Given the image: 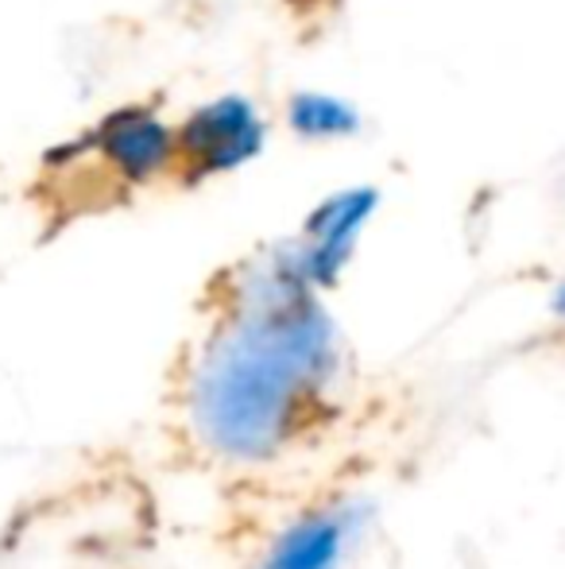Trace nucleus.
I'll return each instance as SVG.
<instances>
[{"label":"nucleus","mask_w":565,"mask_h":569,"mask_svg":"<svg viewBox=\"0 0 565 569\" xmlns=\"http://www.w3.org/2000/svg\"><path fill=\"white\" fill-rule=\"evenodd\" d=\"M333 368V326L291 252L256 271L233 326L202 360L198 422L218 450L268 457L299 427V411Z\"/></svg>","instance_id":"obj_1"},{"label":"nucleus","mask_w":565,"mask_h":569,"mask_svg":"<svg viewBox=\"0 0 565 569\" xmlns=\"http://www.w3.org/2000/svg\"><path fill=\"white\" fill-rule=\"evenodd\" d=\"M264 148V117L244 98H218L202 106L179 132V159L186 163V179L233 171L249 163Z\"/></svg>","instance_id":"obj_2"},{"label":"nucleus","mask_w":565,"mask_h":569,"mask_svg":"<svg viewBox=\"0 0 565 569\" xmlns=\"http://www.w3.org/2000/svg\"><path fill=\"white\" fill-rule=\"evenodd\" d=\"M372 210H376V190L356 187V190H341V194H333L330 202H322L310 213L306 240L294 248V263H299L302 279L310 287L337 283L341 268L353 256V244Z\"/></svg>","instance_id":"obj_3"},{"label":"nucleus","mask_w":565,"mask_h":569,"mask_svg":"<svg viewBox=\"0 0 565 569\" xmlns=\"http://www.w3.org/2000/svg\"><path fill=\"white\" fill-rule=\"evenodd\" d=\"M98 156L121 174L124 182H148L171 159V132L151 109H117L93 132Z\"/></svg>","instance_id":"obj_4"},{"label":"nucleus","mask_w":565,"mask_h":569,"mask_svg":"<svg viewBox=\"0 0 565 569\" xmlns=\"http://www.w3.org/2000/svg\"><path fill=\"white\" fill-rule=\"evenodd\" d=\"M356 523H361V516L353 503L310 511L275 539L260 569H337L349 542H353Z\"/></svg>","instance_id":"obj_5"},{"label":"nucleus","mask_w":565,"mask_h":569,"mask_svg":"<svg viewBox=\"0 0 565 569\" xmlns=\"http://www.w3.org/2000/svg\"><path fill=\"white\" fill-rule=\"evenodd\" d=\"M291 124L302 136H317V140H330V136H349L356 132V113L345 101L330 98V93H299L291 101Z\"/></svg>","instance_id":"obj_6"}]
</instances>
